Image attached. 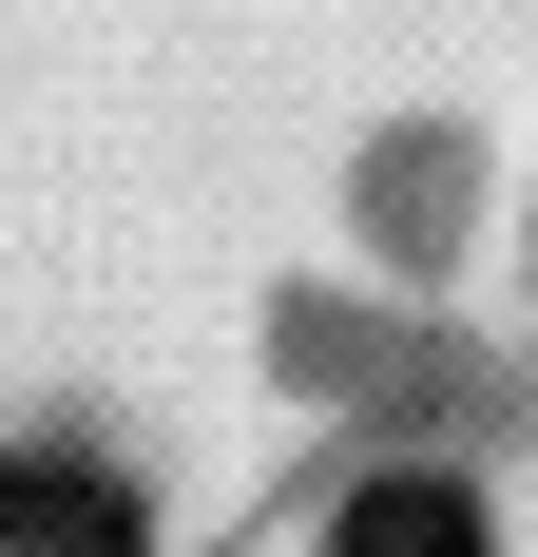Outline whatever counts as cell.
Instances as JSON below:
<instances>
[{"label":"cell","mask_w":538,"mask_h":557,"mask_svg":"<svg viewBox=\"0 0 538 557\" xmlns=\"http://www.w3.org/2000/svg\"><path fill=\"white\" fill-rule=\"evenodd\" d=\"M0 557H135L115 481H58V461H0Z\"/></svg>","instance_id":"1"},{"label":"cell","mask_w":538,"mask_h":557,"mask_svg":"<svg viewBox=\"0 0 538 557\" xmlns=\"http://www.w3.org/2000/svg\"><path fill=\"white\" fill-rule=\"evenodd\" d=\"M327 557H481V500L462 481H366V500L327 519Z\"/></svg>","instance_id":"2"}]
</instances>
